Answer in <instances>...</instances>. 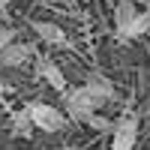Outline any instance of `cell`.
I'll use <instances>...</instances> for the list:
<instances>
[{"label": "cell", "mask_w": 150, "mask_h": 150, "mask_svg": "<svg viewBox=\"0 0 150 150\" xmlns=\"http://www.w3.org/2000/svg\"><path fill=\"white\" fill-rule=\"evenodd\" d=\"M27 117H30V126L42 129V132H60L66 129V114L60 111L57 105H48V102H27Z\"/></svg>", "instance_id": "1"}, {"label": "cell", "mask_w": 150, "mask_h": 150, "mask_svg": "<svg viewBox=\"0 0 150 150\" xmlns=\"http://www.w3.org/2000/svg\"><path fill=\"white\" fill-rule=\"evenodd\" d=\"M63 102H66V114L75 117V120H87L90 114H96L99 105H102L84 84L81 87H69V90L63 93Z\"/></svg>", "instance_id": "2"}, {"label": "cell", "mask_w": 150, "mask_h": 150, "mask_svg": "<svg viewBox=\"0 0 150 150\" xmlns=\"http://www.w3.org/2000/svg\"><path fill=\"white\" fill-rule=\"evenodd\" d=\"M138 141V120L135 117H123L120 123H114L111 129V150H132Z\"/></svg>", "instance_id": "3"}, {"label": "cell", "mask_w": 150, "mask_h": 150, "mask_svg": "<svg viewBox=\"0 0 150 150\" xmlns=\"http://www.w3.org/2000/svg\"><path fill=\"white\" fill-rule=\"evenodd\" d=\"M135 15H138V9H135L132 0H120V3H117V9H114V30H117L120 39L129 36V27H132Z\"/></svg>", "instance_id": "4"}, {"label": "cell", "mask_w": 150, "mask_h": 150, "mask_svg": "<svg viewBox=\"0 0 150 150\" xmlns=\"http://www.w3.org/2000/svg\"><path fill=\"white\" fill-rule=\"evenodd\" d=\"M36 72H39L42 78H45V81H48V84H51L54 90H57V93H66V90H69L66 75H63V69H60L54 60H39V69H36Z\"/></svg>", "instance_id": "5"}, {"label": "cell", "mask_w": 150, "mask_h": 150, "mask_svg": "<svg viewBox=\"0 0 150 150\" xmlns=\"http://www.w3.org/2000/svg\"><path fill=\"white\" fill-rule=\"evenodd\" d=\"M33 30H36V36H39L42 42H48V45H66L69 39H66V33L57 27V24H51V21H33Z\"/></svg>", "instance_id": "6"}, {"label": "cell", "mask_w": 150, "mask_h": 150, "mask_svg": "<svg viewBox=\"0 0 150 150\" xmlns=\"http://www.w3.org/2000/svg\"><path fill=\"white\" fill-rule=\"evenodd\" d=\"M27 57H30V45H24V42H9L3 51H0V66H21Z\"/></svg>", "instance_id": "7"}, {"label": "cell", "mask_w": 150, "mask_h": 150, "mask_svg": "<svg viewBox=\"0 0 150 150\" xmlns=\"http://www.w3.org/2000/svg\"><path fill=\"white\" fill-rule=\"evenodd\" d=\"M87 90H90L99 102H108V99H114V84H111L105 75H90V78H87Z\"/></svg>", "instance_id": "8"}, {"label": "cell", "mask_w": 150, "mask_h": 150, "mask_svg": "<svg viewBox=\"0 0 150 150\" xmlns=\"http://www.w3.org/2000/svg\"><path fill=\"white\" fill-rule=\"evenodd\" d=\"M144 33H150V9H144V12L135 15V21H132L126 39H132V36H144Z\"/></svg>", "instance_id": "9"}, {"label": "cell", "mask_w": 150, "mask_h": 150, "mask_svg": "<svg viewBox=\"0 0 150 150\" xmlns=\"http://www.w3.org/2000/svg\"><path fill=\"white\" fill-rule=\"evenodd\" d=\"M12 126H15V132L18 135H24V138H27V135H33L30 129V117H27V111H18V114H12Z\"/></svg>", "instance_id": "10"}, {"label": "cell", "mask_w": 150, "mask_h": 150, "mask_svg": "<svg viewBox=\"0 0 150 150\" xmlns=\"http://www.w3.org/2000/svg\"><path fill=\"white\" fill-rule=\"evenodd\" d=\"M9 42H15V30L12 27H0V51H3Z\"/></svg>", "instance_id": "11"}, {"label": "cell", "mask_w": 150, "mask_h": 150, "mask_svg": "<svg viewBox=\"0 0 150 150\" xmlns=\"http://www.w3.org/2000/svg\"><path fill=\"white\" fill-rule=\"evenodd\" d=\"M9 90H12V87H9V84H6L3 78H0V96H3V93H9Z\"/></svg>", "instance_id": "12"}, {"label": "cell", "mask_w": 150, "mask_h": 150, "mask_svg": "<svg viewBox=\"0 0 150 150\" xmlns=\"http://www.w3.org/2000/svg\"><path fill=\"white\" fill-rule=\"evenodd\" d=\"M39 3H51L54 6V3H63V0H39Z\"/></svg>", "instance_id": "13"}]
</instances>
